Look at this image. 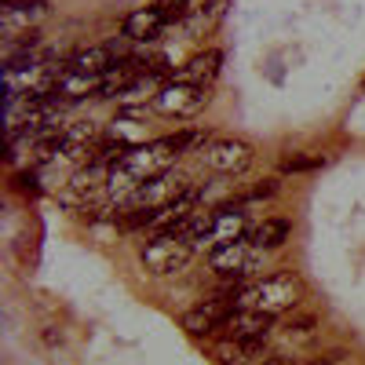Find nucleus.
<instances>
[{
    "instance_id": "f03ea898",
    "label": "nucleus",
    "mask_w": 365,
    "mask_h": 365,
    "mask_svg": "<svg viewBox=\"0 0 365 365\" xmlns=\"http://www.w3.org/2000/svg\"><path fill=\"white\" fill-rule=\"evenodd\" d=\"M194 241L182 237V234H154L143 245V267L158 278H168V274H179L187 270L190 259H194Z\"/></svg>"
},
{
    "instance_id": "7ed1b4c3",
    "label": "nucleus",
    "mask_w": 365,
    "mask_h": 365,
    "mask_svg": "<svg viewBox=\"0 0 365 365\" xmlns=\"http://www.w3.org/2000/svg\"><path fill=\"white\" fill-rule=\"evenodd\" d=\"M179 161V146L168 139H158V143H143V146H132L128 150V158L120 161V168H125L132 179H139V187L146 179H154V175H165L172 172Z\"/></svg>"
},
{
    "instance_id": "1a4fd4ad",
    "label": "nucleus",
    "mask_w": 365,
    "mask_h": 365,
    "mask_svg": "<svg viewBox=\"0 0 365 365\" xmlns=\"http://www.w3.org/2000/svg\"><path fill=\"white\" fill-rule=\"evenodd\" d=\"M208 263H212V270H216V274H227V278H241V274H249V270L259 263V249L252 245L249 237H241V241H234V245L216 249V252L208 256Z\"/></svg>"
},
{
    "instance_id": "6ab92c4d",
    "label": "nucleus",
    "mask_w": 365,
    "mask_h": 365,
    "mask_svg": "<svg viewBox=\"0 0 365 365\" xmlns=\"http://www.w3.org/2000/svg\"><path fill=\"white\" fill-rule=\"evenodd\" d=\"M322 165H325L322 154H285L282 158V172H314Z\"/></svg>"
},
{
    "instance_id": "412c9836",
    "label": "nucleus",
    "mask_w": 365,
    "mask_h": 365,
    "mask_svg": "<svg viewBox=\"0 0 365 365\" xmlns=\"http://www.w3.org/2000/svg\"><path fill=\"white\" fill-rule=\"evenodd\" d=\"M259 365H282L278 358H267V361H259Z\"/></svg>"
},
{
    "instance_id": "9d476101",
    "label": "nucleus",
    "mask_w": 365,
    "mask_h": 365,
    "mask_svg": "<svg viewBox=\"0 0 365 365\" xmlns=\"http://www.w3.org/2000/svg\"><path fill=\"white\" fill-rule=\"evenodd\" d=\"M44 15H48L44 0H4L0 4V29L8 37H19V34H29Z\"/></svg>"
},
{
    "instance_id": "f257e3e1",
    "label": "nucleus",
    "mask_w": 365,
    "mask_h": 365,
    "mask_svg": "<svg viewBox=\"0 0 365 365\" xmlns=\"http://www.w3.org/2000/svg\"><path fill=\"white\" fill-rule=\"evenodd\" d=\"M303 303V282L296 274L282 270V274H270V278H259L252 285H245L237 292V307L245 311H263L270 318H278L285 311H296Z\"/></svg>"
},
{
    "instance_id": "39448f33",
    "label": "nucleus",
    "mask_w": 365,
    "mask_h": 365,
    "mask_svg": "<svg viewBox=\"0 0 365 365\" xmlns=\"http://www.w3.org/2000/svg\"><path fill=\"white\" fill-rule=\"evenodd\" d=\"M205 103H208V88L182 84V81H168L158 96L150 99V106L165 117H194V113L205 110Z\"/></svg>"
},
{
    "instance_id": "ddd939ff",
    "label": "nucleus",
    "mask_w": 365,
    "mask_h": 365,
    "mask_svg": "<svg viewBox=\"0 0 365 365\" xmlns=\"http://www.w3.org/2000/svg\"><path fill=\"white\" fill-rule=\"evenodd\" d=\"M220 361L223 365H259L267 361V340L263 336H252V340H237V336H227L220 347H216Z\"/></svg>"
},
{
    "instance_id": "4be33fe9",
    "label": "nucleus",
    "mask_w": 365,
    "mask_h": 365,
    "mask_svg": "<svg viewBox=\"0 0 365 365\" xmlns=\"http://www.w3.org/2000/svg\"><path fill=\"white\" fill-rule=\"evenodd\" d=\"M307 365H322V361H307Z\"/></svg>"
},
{
    "instance_id": "20e7f679",
    "label": "nucleus",
    "mask_w": 365,
    "mask_h": 365,
    "mask_svg": "<svg viewBox=\"0 0 365 365\" xmlns=\"http://www.w3.org/2000/svg\"><path fill=\"white\" fill-rule=\"evenodd\" d=\"M201 161H205V168L220 172V175H241V172L252 168L256 150L245 139H212L201 150Z\"/></svg>"
},
{
    "instance_id": "6e6552de",
    "label": "nucleus",
    "mask_w": 365,
    "mask_h": 365,
    "mask_svg": "<svg viewBox=\"0 0 365 365\" xmlns=\"http://www.w3.org/2000/svg\"><path fill=\"white\" fill-rule=\"evenodd\" d=\"M237 311V292L234 296H212V299H205L201 307H194V311H187L182 314V329L190 332V336H212V332H220L223 325H227V318Z\"/></svg>"
},
{
    "instance_id": "423d86ee",
    "label": "nucleus",
    "mask_w": 365,
    "mask_h": 365,
    "mask_svg": "<svg viewBox=\"0 0 365 365\" xmlns=\"http://www.w3.org/2000/svg\"><path fill=\"white\" fill-rule=\"evenodd\" d=\"M249 237V220L245 212H241L237 205H227V208H216L212 212V220L205 227V234L197 237V249H223V245H234V241Z\"/></svg>"
},
{
    "instance_id": "9b49d317",
    "label": "nucleus",
    "mask_w": 365,
    "mask_h": 365,
    "mask_svg": "<svg viewBox=\"0 0 365 365\" xmlns=\"http://www.w3.org/2000/svg\"><path fill=\"white\" fill-rule=\"evenodd\" d=\"M51 96L63 106H73V103L91 99V96L103 99V73H77V70H66V63H63V77H58Z\"/></svg>"
},
{
    "instance_id": "aec40b11",
    "label": "nucleus",
    "mask_w": 365,
    "mask_h": 365,
    "mask_svg": "<svg viewBox=\"0 0 365 365\" xmlns=\"http://www.w3.org/2000/svg\"><path fill=\"white\" fill-rule=\"evenodd\" d=\"M278 194V179H263L259 187H252L249 190V201H259V197H274Z\"/></svg>"
},
{
    "instance_id": "0eeeda50",
    "label": "nucleus",
    "mask_w": 365,
    "mask_h": 365,
    "mask_svg": "<svg viewBox=\"0 0 365 365\" xmlns=\"http://www.w3.org/2000/svg\"><path fill=\"white\" fill-rule=\"evenodd\" d=\"M194 187H190V179L182 175V172H165V175H154V179H146L143 187L128 197L135 208H165V205H172V201H179L182 194H190Z\"/></svg>"
},
{
    "instance_id": "4468645a",
    "label": "nucleus",
    "mask_w": 365,
    "mask_h": 365,
    "mask_svg": "<svg viewBox=\"0 0 365 365\" xmlns=\"http://www.w3.org/2000/svg\"><path fill=\"white\" fill-rule=\"evenodd\" d=\"M227 336H237V340H252V336H270V329H274V318L263 314V311H245V307H237L230 318H227Z\"/></svg>"
},
{
    "instance_id": "dca6fc26",
    "label": "nucleus",
    "mask_w": 365,
    "mask_h": 365,
    "mask_svg": "<svg viewBox=\"0 0 365 365\" xmlns=\"http://www.w3.org/2000/svg\"><path fill=\"white\" fill-rule=\"evenodd\" d=\"M113 63H117V48L113 44H91V48H81L77 55L66 58V70H77V73H106Z\"/></svg>"
},
{
    "instance_id": "a211bd4d",
    "label": "nucleus",
    "mask_w": 365,
    "mask_h": 365,
    "mask_svg": "<svg viewBox=\"0 0 365 365\" xmlns=\"http://www.w3.org/2000/svg\"><path fill=\"white\" fill-rule=\"evenodd\" d=\"M314 325H318V318L314 314H299V318H289V340L292 344H307L311 336H314Z\"/></svg>"
},
{
    "instance_id": "2eb2a0df",
    "label": "nucleus",
    "mask_w": 365,
    "mask_h": 365,
    "mask_svg": "<svg viewBox=\"0 0 365 365\" xmlns=\"http://www.w3.org/2000/svg\"><path fill=\"white\" fill-rule=\"evenodd\" d=\"M220 63H223V55H220L216 48H208V51L194 55L187 66H179L175 81H182V84H197V88H208L212 81L220 77Z\"/></svg>"
},
{
    "instance_id": "f8f14e48",
    "label": "nucleus",
    "mask_w": 365,
    "mask_h": 365,
    "mask_svg": "<svg viewBox=\"0 0 365 365\" xmlns=\"http://www.w3.org/2000/svg\"><path fill=\"white\" fill-rule=\"evenodd\" d=\"M165 26H168V19H165V11L154 4V8H139V11H132L125 22H120V34H125L128 41L150 44V41H158V37L165 34Z\"/></svg>"
},
{
    "instance_id": "f3484780",
    "label": "nucleus",
    "mask_w": 365,
    "mask_h": 365,
    "mask_svg": "<svg viewBox=\"0 0 365 365\" xmlns=\"http://www.w3.org/2000/svg\"><path fill=\"white\" fill-rule=\"evenodd\" d=\"M289 234H292L289 220H263V223L249 234V241H252L259 252H270V249H282L285 241H289Z\"/></svg>"
},
{
    "instance_id": "5701e85b",
    "label": "nucleus",
    "mask_w": 365,
    "mask_h": 365,
    "mask_svg": "<svg viewBox=\"0 0 365 365\" xmlns=\"http://www.w3.org/2000/svg\"><path fill=\"white\" fill-rule=\"evenodd\" d=\"M158 4H161V0H158Z\"/></svg>"
}]
</instances>
